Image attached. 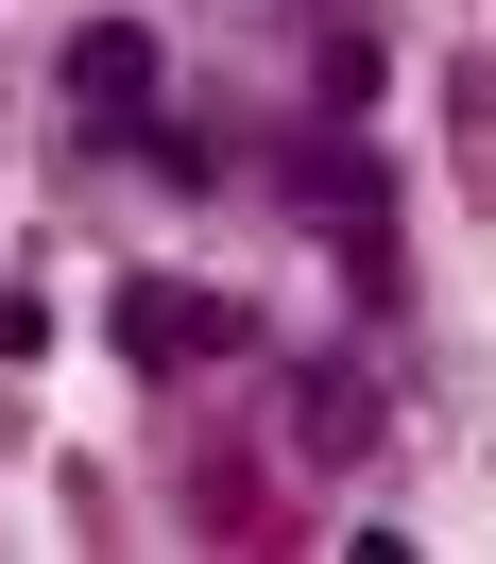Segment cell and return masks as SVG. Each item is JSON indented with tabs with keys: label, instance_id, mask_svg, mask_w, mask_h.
Instances as JSON below:
<instances>
[{
	"label": "cell",
	"instance_id": "obj_1",
	"mask_svg": "<svg viewBox=\"0 0 496 564\" xmlns=\"http://www.w3.org/2000/svg\"><path fill=\"white\" fill-rule=\"evenodd\" d=\"M69 104L138 120V104H154V35H120V18H104V35H69Z\"/></svg>",
	"mask_w": 496,
	"mask_h": 564
}]
</instances>
